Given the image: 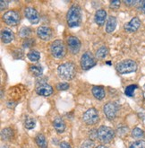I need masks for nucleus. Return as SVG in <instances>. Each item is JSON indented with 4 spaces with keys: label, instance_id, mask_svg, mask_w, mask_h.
Instances as JSON below:
<instances>
[{
    "label": "nucleus",
    "instance_id": "1",
    "mask_svg": "<svg viewBox=\"0 0 145 148\" xmlns=\"http://www.w3.org/2000/svg\"><path fill=\"white\" fill-rule=\"evenodd\" d=\"M82 14H81V8L78 5H74L70 7V9L67 12L66 21L67 24L70 27H76L81 23Z\"/></svg>",
    "mask_w": 145,
    "mask_h": 148
},
{
    "label": "nucleus",
    "instance_id": "2",
    "mask_svg": "<svg viewBox=\"0 0 145 148\" xmlns=\"http://www.w3.org/2000/svg\"><path fill=\"white\" fill-rule=\"evenodd\" d=\"M57 74L64 80H72L76 75V67L71 62L61 64L57 68Z\"/></svg>",
    "mask_w": 145,
    "mask_h": 148
},
{
    "label": "nucleus",
    "instance_id": "3",
    "mask_svg": "<svg viewBox=\"0 0 145 148\" xmlns=\"http://www.w3.org/2000/svg\"><path fill=\"white\" fill-rule=\"evenodd\" d=\"M137 70V64L131 59H126L116 65V71L119 74H130Z\"/></svg>",
    "mask_w": 145,
    "mask_h": 148
},
{
    "label": "nucleus",
    "instance_id": "4",
    "mask_svg": "<svg viewBox=\"0 0 145 148\" xmlns=\"http://www.w3.org/2000/svg\"><path fill=\"white\" fill-rule=\"evenodd\" d=\"M97 132H98L99 140L103 144H107V143H109L110 141H112V139L115 136L114 130L111 127H107V126L99 127V128L97 130Z\"/></svg>",
    "mask_w": 145,
    "mask_h": 148
},
{
    "label": "nucleus",
    "instance_id": "5",
    "mask_svg": "<svg viewBox=\"0 0 145 148\" xmlns=\"http://www.w3.org/2000/svg\"><path fill=\"white\" fill-rule=\"evenodd\" d=\"M50 52L55 58H63L66 52L64 42L60 40H57L53 41L50 45Z\"/></svg>",
    "mask_w": 145,
    "mask_h": 148
},
{
    "label": "nucleus",
    "instance_id": "6",
    "mask_svg": "<svg viewBox=\"0 0 145 148\" xmlns=\"http://www.w3.org/2000/svg\"><path fill=\"white\" fill-rule=\"evenodd\" d=\"M82 119L84 121V123L89 126L95 125L98 123L99 121V112L96 109L91 108L88 110L84 112V114L82 116Z\"/></svg>",
    "mask_w": 145,
    "mask_h": 148
},
{
    "label": "nucleus",
    "instance_id": "7",
    "mask_svg": "<svg viewBox=\"0 0 145 148\" xmlns=\"http://www.w3.org/2000/svg\"><path fill=\"white\" fill-rule=\"evenodd\" d=\"M3 20L7 25L15 26L20 23L21 17H20V14L18 12L10 10V11L5 13V14L3 15Z\"/></svg>",
    "mask_w": 145,
    "mask_h": 148
},
{
    "label": "nucleus",
    "instance_id": "8",
    "mask_svg": "<svg viewBox=\"0 0 145 148\" xmlns=\"http://www.w3.org/2000/svg\"><path fill=\"white\" fill-rule=\"evenodd\" d=\"M96 64L95 58L91 52H85L81 58V66L83 70H89Z\"/></svg>",
    "mask_w": 145,
    "mask_h": 148
},
{
    "label": "nucleus",
    "instance_id": "9",
    "mask_svg": "<svg viewBox=\"0 0 145 148\" xmlns=\"http://www.w3.org/2000/svg\"><path fill=\"white\" fill-rule=\"evenodd\" d=\"M118 105L115 102H108L104 106V113L108 119L113 120L117 114L118 111Z\"/></svg>",
    "mask_w": 145,
    "mask_h": 148
},
{
    "label": "nucleus",
    "instance_id": "10",
    "mask_svg": "<svg viewBox=\"0 0 145 148\" xmlns=\"http://www.w3.org/2000/svg\"><path fill=\"white\" fill-rule=\"evenodd\" d=\"M67 47L72 54H77L81 49V41L77 37L70 36L67 38Z\"/></svg>",
    "mask_w": 145,
    "mask_h": 148
},
{
    "label": "nucleus",
    "instance_id": "11",
    "mask_svg": "<svg viewBox=\"0 0 145 148\" xmlns=\"http://www.w3.org/2000/svg\"><path fill=\"white\" fill-rule=\"evenodd\" d=\"M36 92L40 96H50L53 93V88L46 83H40L36 86Z\"/></svg>",
    "mask_w": 145,
    "mask_h": 148
},
{
    "label": "nucleus",
    "instance_id": "12",
    "mask_svg": "<svg viewBox=\"0 0 145 148\" xmlns=\"http://www.w3.org/2000/svg\"><path fill=\"white\" fill-rule=\"evenodd\" d=\"M25 17L33 24H37L39 22V15L37 10L33 7H27L24 11Z\"/></svg>",
    "mask_w": 145,
    "mask_h": 148
},
{
    "label": "nucleus",
    "instance_id": "13",
    "mask_svg": "<svg viewBox=\"0 0 145 148\" xmlns=\"http://www.w3.org/2000/svg\"><path fill=\"white\" fill-rule=\"evenodd\" d=\"M37 35L39 39L48 41L52 38L53 32H52V30L49 27H47V26H40V27L37 29Z\"/></svg>",
    "mask_w": 145,
    "mask_h": 148
},
{
    "label": "nucleus",
    "instance_id": "14",
    "mask_svg": "<svg viewBox=\"0 0 145 148\" xmlns=\"http://www.w3.org/2000/svg\"><path fill=\"white\" fill-rule=\"evenodd\" d=\"M141 26V21L138 17H133V18L129 22L125 24L124 28L126 32H136L139 27Z\"/></svg>",
    "mask_w": 145,
    "mask_h": 148
},
{
    "label": "nucleus",
    "instance_id": "15",
    "mask_svg": "<svg viewBox=\"0 0 145 148\" xmlns=\"http://www.w3.org/2000/svg\"><path fill=\"white\" fill-rule=\"evenodd\" d=\"M106 18H107V12L103 9H99L96 12L95 14V22L98 25L101 26L105 23V21H106Z\"/></svg>",
    "mask_w": 145,
    "mask_h": 148
},
{
    "label": "nucleus",
    "instance_id": "16",
    "mask_svg": "<svg viewBox=\"0 0 145 148\" xmlns=\"http://www.w3.org/2000/svg\"><path fill=\"white\" fill-rule=\"evenodd\" d=\"M92 94L98 100H102L105 98L106 92L102 86H94L92 88Z\"/></svg>",
    "mask_w": 145,
    "mask_h": 148
},
{
    "label": "nucleus",
    "instance_id": "17",
    "mask_svg": "<svg viewBox=\"0 0 145 148\" xmlns=\"http://www.w3.org/2000/svg\"><path fill=\"white\" fill-rule=\"evenodd\" d=\"M1 39L5 44H8L14 40V33L10 30L5 29L1 32Z\"/></svg>",
    "mask_w": 145,
    "mask_h": 148
},
{
    "label": "nucleus",
    "instance_id": "18",
    "mask_svg": "<svg viewBox=\"0 0 145 148\" xmlns=\"http://www.w3.org/2000/svg\"><path fill=\"white\" fill-rule=\"evenodd\" d=\"M53 126L56 129V131L59 134H61L65 131V124L64 122V120L60 118H57L54 120L53 122Z\"/></svg>",
    "mask_w": 145,
    "mask_h": 148
},
{
    "label": "nucleus",
    "instance_id": "19",
    "mask_svg": "<svg viewBox=\"0 0 145 148\" xmlns=\"http://www.w3.org/2000/svg\"><path fill=\"white\" fill-rule=\"evenodd\" d=\"M116 27V18L114 16L109 17L106 24V32L108 33H112Z\"/></svg>",
    "mask_w": 145,
    "mask_h": 148
},
{
    "label": "nucleus",
    "instance_id": "20",
    "mask_svg": "<svg viewBox=\"0 0 145 148\" xmlns=\"http://www.w3.org/2000/svg\"><path fill=\"white\" fill-rule=\"evenodd\" d=\"M29 72H31V74L34 76H39L42 75L43 68L39 65H31L29 67Z\"/></svg>",
    "mask_w": 145,
    "mask_h": 148
},
{
    "label": "nucleus",
    "instance_id": "21",
    "mask_svg": "<svg viewBox=\"0 0 145 148\" xmlns=\"http://www.w3.org/2000/svg\"><path fill=\"white\" fill-rule=\"evenodd\" d=\"M14 133H13V130L9 127H5L4 129H2L1 131V139L5 141L7 140H10V139L13 137Z\"/></svg>",
    "mask_w": 145,
    "mask_h": 148
},
{
    "label": "nucleus",
    "instance_id": "22",
    "mask_svg": "<svg viewBox=\"0 0 145 148\" xmlns=\"http://www.w3.org/2000/svg\"><path fill=\"white\" fill-rule=\"evenodd\" d=\"M36 144L38 145V146L39 148H47L48 146V143L46 141V137L44 136V135L42 134H39L37 136H36Z\"/></svg>",
    "mask_w": 145,
    "mask_h": 148
},
{
    "label": "nucleus",
    "instance_id": "23",
    "mask_svg": "<svg viewBox=\"0 0 145 148\" xmlns=\"http://www.w3.org/2000/svg\"><path fill=\"white\" fill-rule=\"evenodd\" d=\"M145 134L143 132V130L139 128V127H134L132 131V137L134 139H137V140H142L144 137Z\"/></svg>",
    "mask_w": 145,
    "mask_h": 148
},
{
    "label": "nucleus",
    "instance_id": "24",
    "mask_svg": "<svg viewBox=\"0 0 145 148\" xmlns=\"http://www.w3.org/2000/svg\"><path fill=\"white\" fill-rule=\"evenodd\" d=\"M108 53V49L107 47H105V46L100 47L97 50V52H96V58H98V59H103V58H106Z\"/></svg>",
    "mask_w": 145,
    "mask_h": 148
},
{
    "label": "nucleus",
    "instance_id": "25",
    "mask_svg": "<svg viewBox=\"0 0 145 148\" xmlns=\"http://www.w3.org/2000/svg\"><path fill=\"white\" fill-rule=\"evenodd\" d=\"M27 58L32 62H37L40 58V54H39V52L36 51V50H31L27 54Z\"/></svg>",
    "mask_w": 145,
    "mask_h": 148
},
{
    "label": "nucleus",
    "instance_id": "26",
    "mask_svg": "<svg viewBox=\"0 0 145 148\" xmlns=\"http://www.w3.org/2000/svg\"><path fill=\"white\" fill-rule=\"evenodd\" d=\"M138 88V86L136 85V84H130L128 85L125 88V93L126 96H128V97H133V94H134V91Z\"/></svg>",
    "mask_w": 145,
    "mask_h": 148
},
{
    "label": "nucleus",
    "instance_id": "27",
    "mask_svg": "<svg viewBox=\"0 0 145 148\" xmlns=\"http://www.w3.org/2000/svg\"><path fill=\"white\" fill-rule=\"evenodd\" d=\"M35 125H36V121H35V119H34L30 118V117L25 119V120H24V127H26L27 129H32L34 127H35Z\"/></svg>",
    "mask_w": 145,
    "mask_h": 148
},
{
    "label": "nucleus",
    "instance_id": "28",
    "mask_svg": "<svg viewBox=\"0 0 145 148\" xmlns=\"http://www.w3.org/2000/svg\"><path fill=\"white\" fill-rule=\"evenodd\" d=\"M31 29L29 27H22L21 29V31L19 32V35L22 38H26L27 39L31 35Z\"/></svg>",
    "mask_w": 145,
    "mask_h": 148
},
{
    "label": "nucleus",
    "instance_id": "29",
    "mask_svg": "<svg viewBox=\"0 0 145 148\" xmlns=\"http://www.w3.org/2000/svg\"><path fill=\"white\" fill-rule=\"evenodd\" d=\"M129 148H145V141L144 140H137L132 143Z\"/></svg>",
    "mask_w": 145,
    "mask_h": 148
},
{
    "label": "nucleus",
    "instance_id": "30",
    "mask_svg": "<svg viewBox=\"0 0 145 148\" xmlns=\"http://www.w3.org/2000/svg\"><path fill=\"white\" fill-rule=\"evenodd\" d=\"M80 148H95V145H94V143H93V141L86 140V141H84L82 144Z\"/></svg>",
    "mask_w": 145,
    "mask_h": 148
},
{
    "label": "nucleus",
    "instance_id": "31",
    "mask_svg": "<svg viewBox=\"0 0 145 148\" xmlns=\"http://www.w3.org/2000/svg\"><path fill=\"white\" fill-rule=\"evenodd\" d=\"M69 84L67 83H59L57 84V89L58 91H65V90H67L68 88H69Z\"/></svg>",
    "mask_w": 145,
    "mask_h": 148
},
{
    "label": "nucleus",
    "instance_id": "32",
    "mask_svg": "<svg viewBox=\"0 0 145 148\" xmlns=\"http://www.w3.org/2000/svg\"><path fill=\"white\" fill-rule=\"evenodd\" d=\"M34 44V40L31 38H27L23 41V47L24 48H31Z\"/></svg>",
    "mask_w": 145,
    "mask_h": 148
},
{
    "label": "nucleus",
    "instance_id": "33",
    "mask_svg": "<svg viewBox=\"0 0 145 148\" xmlns=\"http://www.w3.org/2000/svg\"><path fill=\"white\" fill-rule=\"evenodd\" d=\"M120 4L121 2L120 1H112L110 3V7L111 8H114V9H116L119 6H120Z\"/></svg>",
    "mask_w": 145,
    "mask_h": 148
},
{
    "label": "nucleus",
    "instance_id": "34",
    "mask_svg": "<svg viewBox=\"0 0 145 148\" xmlns=\"http://www.w3.org/2000/svg\"><path fill=\"white\" fill-rule=\"evenodd\" d=\"M124 3L126 5H129V6H132L133 5L136 4V1H134V0H125Z\"/></svg>",
    "mask_w": 145,
    "mask_h": 148
},
{
    "label": "nucleus",
    "instance_id": "35",
    "mask_svg": "<svg viewBox=\"0 0 145 148\" xmlns=\"http://www.w3.org/2000/svg\"><path fill=\"white\" fill-rule=\"evenodd\" d=\"M0 5H1V11H3L4 9H5V8H7V3L5 1L1 0V1H0Z\"/></svg>",
    "mask_w": 145,
    "mask_h": 148
},
{
    "label": "nucleus",
    "instance_id": "36",
    "mask_svg": "<svg viewBox=\"0 0 145 148\" xmlns=\"http://www.w3.org/2000/svg\"><path fill=\"white\" fill-rule=\"evenodd\" d=\"M60 148H72L71 147V145L68 144V143H66V142H62L61 144H60Z\"/></svg>",
    "mask_w": 145,
    "mask_h": 148
},
{
    "label": "nucleus",
    "instance_id": "37",
    "mask_svg": "<svg viewBox=\"0 0 145 148\" xmlns=\"http://www.w3.org/2000/svg\"><path fill=\"white\" fill-rule=\"evenodd\" d=\"M7 106L9 107V108H12V107H14V106H15V103H11V101H8V103H7Z\"/></svg>",
    "mask_w": 145,
    "mask_h": 148
},
{
    "label": "nucleus",
    "instance_id": "38",
    "mask_svg": "<svg viewBox=\"0 0 145 148\" xmlns=\"http://www.w3.org/2000/svg\"><path fill=\"white\" fill-rule=\"evenodd\" d=\"M142 12L145 14V2H143V4L142 5Z\"/></svg>",
    "mask_w": 145,
    "mask_h": 148
},
{
    "label": "nucleus",
    "instance_id": "39",
    "mask_svg": "<svg viewBox=\"0 0 145 148\" xmlns=\"http://www.w3.org/2000/svg\"><path fill=\"white\" fill-rule=\"evenodd\" d=\"M96 148H108L107 146H105V145H99L98 147H96Z\"/></svg>",
    "mask_w": 145,
    "mask_h": 148
},
{
    "label": "nucleus",
    "instance_id": "40",
    "mask_svg": "<svg viewBox=\"0 0 145 148\" xmlns=\"http://www.w3.org/2000/svg\"><path fill=\"white\" fill-rule=\"evenodd\" d=\"M1 148H9L7 145H2V147Z\"/></svg>",
    "mask_w": 145,
    "mask_h": 148
},
{
    "label": "nucleus",
    "instance_id": "41",
    "mask_svg": "<svg viewBox=\"0 0 145 148\" xmlns=\"http://www.w3.org/2000/svg\"><path fill=\"white\" fill-rule=\"evenodd\" d=\"M144 88H145V85H144Z\"/></svg>",
    "mask_w": 145,
    "mask_h": 148
}]
</instances>
